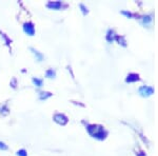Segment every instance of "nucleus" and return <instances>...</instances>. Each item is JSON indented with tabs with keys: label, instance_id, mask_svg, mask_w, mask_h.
<instances>
[{
	"label": "nucleus",
	"instance_id": "obj_1",
	"mask_svg": "<svg viewBox=\"0 0 158 156\" xmlns=\"http://www.w3.org/2000/svg\"><path fill=\"white\" fill-rule=\"evenodd\" d=\"M23 30H24L25 34L30 35V36H33V35L35 34V27H34V25H33V23H31V22L24 23Z\"/></svg>",
	"mask_w": 158,
	"mask_h": 156
},
{
	"label": "nucleus",
	"instance_id": "obj_2",
	"mask_svg": "<svg viewBox=\"0 0 158 156\" xmlns=\"http://www.w3.org/2000/svg\"><path fill=\"white\" fill-rule=\"evenodd\" d=\"M54 120L56 122H58V124H64L65 122H67V118H65L63 115H61V114H56L55 116H54Z\"/></svg>",
	"mask_w": 158,
	"mask_h": 156
},
{
	"label": "nucleus",
	"instance_id": "obj_3",
	"mask_svg": "<svg viewBox=\"0 0 158 156\" xmlns=\"http://www.w3.org/2000/svg\"><path fill=\"white\" fill-rule=\"evenodd\" d=\"M61 2L59 1H54V2H50V3H48V7H50V9L52 10H59L61 7Z\"/></svg>",
	"mask_w": 158,
	"mask_h": 156
},
{
	"label": "nucleus",
	"instance_id": "obj_4",
	"mask_svg": "<svg viewBox=\"0 0 158 156\" xmlns=\"http://www.w3.org/2000/svg\"><path fill=\"white\" fill-rule=\"evenodd\" d=\"M31 50L33 51V53H34V54H35V56H36V58H37V60H38V61H41V60H42L43 56H42L41 54H39V53H38L37 51H35L34 48H31Z\"/></svg>",
	"mask_w": 158,
	"mask_h": 156
},
{
	"label": "nucleus",
	"instance_id": "obj_5",
	"mask_svg": "<svg viewBox=\"0 0 158 156\" xmlns=\"http://www.w3.org/2000/svg\"><path fill=\"white\" fill-rule=\"evenodd\" d=\"M47 77H49V78H54V76H55V71H53L52 69L49 71H47Z\"/></svg>",
	"mask_w": 158,
	"mask_h": 156
},
{
	"label": "nucleus",
	"instance_id": "obj_6",
	"mask_svg": "<svg viewBox=\"0 0 158 156\" xmlns=\"http://www.w3.org/2000/svg\"><path fill=\"white\" fill-rule=\"evenodd\" d=\"M33 82L34 84H36L37 86H42V80L38 78H33Z\"/></svg>",
	"mask_w": 158,
	"mask_h": 156
},
{
	"label": "nucleus",
	"instance_id": "obj_7",
	"mask_svg": "<svg viewBox=\"0 0 158 156\" xmlns=\"http://www.w3.org/2000/svg\"><path fill=\"white\" fill-rule=\"evenodd\" d=\"M17 156H27V151H25V150L21 149V150H19L18 152H17Z\"/></svg>",
	"mask_w": 158,
	"mask_h": 156
},
{
	"label": "nucleus",
	"instance_id": "obj_8",
	"mask_svg": "<svg viewBox=\"0 0 158 156\" xmlns=\"http://www.w3.org/2000/svg\"><path fill=\"white\" fill-rule=\"evenodd\" d=\"M51 94L50 93H41V95H40V98L41 99H45L47 97H50Z\"/></svg>",
	"mask_w": 158,
	"mask_h": 156
},
{
	"label": "nucleus",
	"instance_id": "obj_9",
	"mask_svg": "<svg viewBox=\"0 0 158 156\" xmlns=\"http://www.w3.org/2000/svg\"><path fill=\"white\" fill-rule=\"evenodd\" d=\"M6 145L3 144V142H0V150H6Z\"/></svg>",
	"mask_w": 158,
	"mask_h": 156
}]
</instances>
